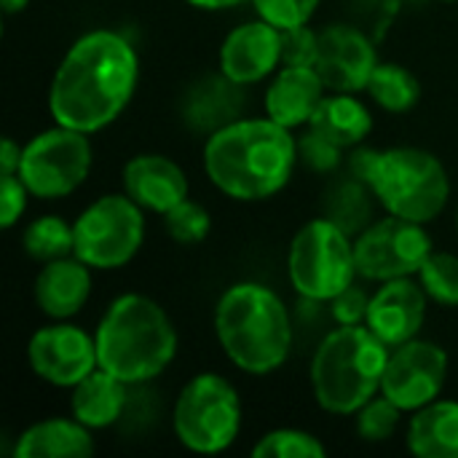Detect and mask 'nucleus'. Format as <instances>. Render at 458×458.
I'll list each match as a JSON object with an SVG mask.
<instances>
[{
	"label": "nucleus",
	"mask_w": 458,
	"mask_h": 458,
	"mask_svg": "<svg viewBox=\"0 0 458 458\" xmlns=\"http://www.w3.org/2000/svg\"><path fill=\"white\" fill-rule=\"evenodd\" d=\"M137 83L140 56L126 35L115 30L83 32L51 78V121L86 134L102 131L129 107Z\"/></svg>",
	"instance_id": "1"
},
{
	"label": "nucleus",
	"mask_w": 458,
	"mask_h": 458,
	"mask_svg": "<svg viewBox=\"0 0 458 458\" xmlns=\"http://www.w3.org/2000/svg\"><path fill=\"white\" fill-rule=\"evenodd\" d=\"M298 161V137L268 115L236 118L204 142V172L233 201L276 196L293 180Z\"/></svg>",
	"instance_id": "2"
},
{
	"label": "nucleus",
	"mask_w": 458,
	"mask_h": 458,
	"mask_svg": "<svg viewBox=\"0 0 458 458\" xmlns=\"http://www.w3.org/2000/svg\"><path fill=\"white\" fill-rule=\"evenodd\" d=\"M215 335L228 362L247 376H271L293 352L290 311L260 282H236L217 298Z\"/></svg>",
	"instance_id": "3"
},
{
	"label": "nucleus",
	"mask_w": 458,
	"mask_h": 458,
	"mask_svg": "<svg viewBox=\"0 0 458 458\" xmlns=\"http://www.w3.org/2000/svg\"><path fill=\"white\" fill-rule=\"evenodd\" d=\"M94 341L99 368L129 386L158 378L174 362L180 346L177 327L166 309L140 293L118 295L105 309Z\"/></svg>",
	"instance_id": "4"
},
{
	"label": "nucleus",
	"mask_w": 458,
	"mask_h": 458,
	"mask_svg": "<svg viewBox=\"0 0 458 458\" xmlns=\"http://www.w3.org/2000/svg\"><path fill=\"white\" fill-rule=\"evenodd\" d=\"M352 174H357L386 209L413 223L437 220L451 199V177L443 161L413 145L397 148H354Z\"/></svg>",
	"instance_id": "5"
},
{
	"label": "nucleus",
	"mask_w": 458,
	"mask_h": 458,
	"mask_svg": "<svg viewBox=\"0 0 458 458\" xmlns=\"http://www.w3.org/2000/svg\"><path fill=\"white\" fill-rule=\"evenodd\" d=\"M389 346L368 325H338L311 357V392L322 411L354 416L368 400L381 394Z\"/></svg>",
	"instance_id": "6"
},
{
	"label": "nucleus",
	"mask_w": 458,
	"mask_h": 458,
	"mask_svg": "<svg viewBox=\"0 0 458 458\" xmlns=\"http://www.w3.org/2000/svg\"><path fill=\"white\" fill-rule=\"evenodd\" d=\"M287 276L301 298L330 303L360 279L354 236L330 217L309 220L290 242Z\"/></svg>",
	"instance_id": "7"
},
{
	"label": "nucleus",
	"mask_w": 458,
	"mask_h": 458,
	"mask_svg": "<svg viewBox=\"0 0 458 458\" xmlns=\"http://www.w3.org/2000/svg\"><path fill=\"white\" fill-rule=\"evenodd\" d=\"M242 397L220 373L193 376L177 394L172 429L182 448L201 456L228 451L242 432Z\"/></svg>",
	"instance_id": "8"
},
{
	"label": "nucleus",
	"mask_w": 458,
	"mask_h": 458,
	"mask_svg": "<svg viewBox=\"0 0 458 458\" xmlns=\"http://www.w3.org/2000/svg\"><path fill=\"white\" fill-rule=\"evenodd\" d=\"M72 233L75 258L94 271H115L129 266L145 242V209L129 193H107L75 217Z\"/></svg>",
	"instance_id": "9"
},
{
	"label": "nucleus",
	"mask_w": 458,
	"mask_h": 458,
	"mask_svg": "<svg viewBox=\"0 0 458 458\" xmlns=\"http://www.w3.org/2000/svg\"><path fill=\"white\" fill-rule=\"evenodd\" d=\"M94 150L86 131L54 123L24 142L19 177L35 199L54 201L75 193L91 172Z\"/></svg>",
	"instance_id": "10"
},
{
	"label": "nucleus",
	"mask_w": 458,
	"mask_h": 458,
	"mask_svg": "<svg viewBox=\"0 0 458 458\" xmlns=\"http://www.w3.org/2000/svg\"><path fill=\"white\" fill-rule=\"evenodd\" d=\"M435 252L432 236L424 223H413L397 215L373 220L354 236L357 271L365 282H389L419 276L427 258Z\"/></svg>",
	"instance_id": "11"
},
{
	"label": "nucleus",
	"mask_w": 458,
	"mask_h": 458,
	"mask_svg": "<svg viewBox=\"0 0 458 458\" xmlns=\"http://www.w3.org/2000/svg\"><path fill=\"white\" fill-rule=\"evenodd\" d=\"M448 381V352L435 341L413 338L389 352L381 394L405 413L435 403Z\"/></svg>",
	"instance_id": "12"
},
{
	"label": "nucleus",
	"mask_w": 458,
	"mask_h": 458,
	"mask_svg": "<svg viewBox=\"0 0 458 458\" xmlns=\"http://www.w3.org/2000/svg\"><path fill=\"white\" fill-rule=\"evenodd\" d=\"M27 362L40 381L59 389H72L99 368L97 341L83 327L70 325L67 319H54L32 333L27 344Z\"/></svg>",
	"instance_id": "13"
},
{
	"label": "nucleus",
	"mask_w": 458,
	"mask_h": 458,
	"mask_svg": "<svg viewBox=\"0 0 458 458\" xmlns=\"http://www.w3.org/2000/svg\"><path fill=\"white\" fill-rule=\"evenodd\" d=\"M376 64V46L362 30L352 24H330L319 32L317 72L322 75L327 91H365Z\"/></svg>",
	"instance_id": "14"
},
{
	"label": "nucleus",
	"mask_w": 458,
	"mask_h": 458,
	"mask_svg": "<svg viewBox=\"0 0 458 458\" xmlns=\"http://www.w3.org/2000/svg\"><path fill=\"white\" fill-rule=\"evenodd\" d=\"M427 309H429V295L424 293L416 276L389 279L381 282L376 293H370L365 325L389 349H394L400 344L419 338L427 322Z\"/></svg>",
	"instance_id": "15"
},
{
	"label": "nucleus",
	"mask_w": 458,
	"mask_h": 458,
	"mask_svg": "<svg viewBox=\"0 0 458 458\" xmlns=\"http://www.w3.org/2000/svg\"><path fill=\"white\" fill-rule=\"evenodd\" d=\"M217 64L220 72L239 86L266 81L282 64V30L260 16L233 27L220 43Z\"/></svg>",
	"instance_id": "16"
},
{
	"label": "nucleus",
	"mask_w": 458,
	"mask_h": 458,
	"mask_svg": "<svg viewBox=\"0 0 458 458\" xmlns=\"http://www.w3.org/2000/svg\"><path fill=\"white\" fill-rule=\"evenodd\" d=\"M121 180L123 193H129L145 212L153 215H166L191 196V182L182 166L161 153H140L129 158Z\"/></svg>",
	"instance_id": "17"
},
{
	"label": "nucleus",
	"mask_w": 458,
	"mask_h": 458,
	"mask_svg": "<svg viewBox=\"0 0 458 458\" xmlns=\"http://www.w3.org/2000/svg\"><path fill=\"white\" fill-rule=\"evenodd\" d=\"M91 271L94 268H89L75 255L40 263V271L32 284L35 306L48 319H72L91 298Z\"/></svg>",
	"instance_id": "18"
},
{
	"label": "nucleus",
	"mask_w": 458,
	"mask_h": 458,
	"mask_svg": "<svg viewBox=\"0 0 458 458\" xmlns=\"http://www.w3.org/2000/svg\"><path fill=\"white\" fill-rule=\"evenodd\" d=\"M325 91L327 86L317 67L282 64V70L271 78V86L266 89L263 110L271 121L287 129H301L309 126L311 115L325 99Z\"/></svg>",
	"instance_id": "19"
},
{
	"label": "nucleus",
	"mask_w": 458,
	"mask_h": 458,
	"mask_svg": "<svg viewBox=\"0 0 458 458\" xmlns=\"http://www.w3.org/2000/svg\"><path fill=\"white\" fill-rule=\"evenodd\" d=\"M244 107V86L228 81L223 72L220 75H204L196 81L185 99H182V121L193 131L212 134L231 121L242 118Z\"/></svg>",
	"instance_id": "20"
},
{
	"label": "nucleus",
	"mask_w": 458,
	"mask_h": 458,
	"mask_svg": "<svg viewBox=\"0 0 458 458\" xmlns=\"http://www.w3.org/2000/svg\"><path fill=\"white\" fill-rule=\"evenodd\" d=\"M129 384L115 378L113 373L97 368L94 373H89L81 384L72 386L70 394V413L94 429H107L113 424H118L129 408Z\"/></svg>",
	"instance_id": "21"
},
{
	"label": "nucleus",
	"mask_w": 458,
	"mask_h": 458,
	"mask_svg": "<svg viewBox=\"0 0 458 458\" xmlns=\"http://www.w3.org/2000/svg\"><path fill=\"white\" fill-rule=\"evenodd\" d=\"M94 454V435L75 416L30 424L13 445L16 458H78Z\"/></svg>",
	"instance_id": "22"
},
{
	"label": "nucleus",
	"mask_w": 458,
	"mask_h": 458,
	"mask_svg": "<svg viewBox=\"0 0 458 458\" xmlns=\"http://www.w3.org/2000/svg\"><path fill=\"white\" fill-rule=\"evenodd\" d=\"M408 451L419 458H458V403L435 400L411 413Z\"/></svg>",
	"instance_id": "23"
},
{
	"label": "nucleus",
	"mask_w": 458,
	"mask_h": 458,
	"mask_svg": "<svg viewBox=\"0 0 458 458\" xmlns=\"http://www.w3.org/2000/svg\"><path fill=\"white\" fill-rule=\"evenodd\" d=\"M309 129L319 131L338 148L349 150V148H360L365 137L373 131V115L360 97L346 91H333L325 94V99L319 102L317 113L309 121Z\"/></svg>",
	"instance_id": "24"
},
{
	"label": "nucleus",
	"mask_w": 458,
	"mask_h": 458,
	"mask_svg": "<svg viewBox=\"0 0 458 458\" xmlns=\"http://www.w3.org/2000/svg\"><path fill=\"white\" fill-rule=\"evenodd\" d=\"M365 91L370 94V99L381 110L394 113V115L413 110L419 105V99H421L419 78L408 67H403L397 62H378L370 81H368V86H365Z\"/></svg>",
	"instance_id": "25"
},
{
	"label": "nucleus",
	"mask_w": 458,
	"mask_h": 458,
	"mask_svg": "<svg viewBox=\"0 0 458 458\" xmlns=\"http://www.w3.org/2000/svg\"><path fill=\"white\" fill-rule=\"evenodd\" d=\"M370 201H376L373 191L357 174H352L349 180H341V182H335L327 191V196H325L327 215L325 217L335 220L346 233L357 236L362 228L370 225L368 223L370 220V209H373Z\"/></svg>",
	"instance_id": "26"
},
{
	"label": "nucleus",
	"mask_w": 458,
	"mask_h": 458,
	"mask_svg": "<svg viewBox=\"0 0 458 458\" xmlns=\"http://www.w3.org/2000/svg\"><path fill=\"white\" fill-rule=\"evenodd\" d=\"M21 247L35 263L67 258L75 250L72 223L59 215H40L21 231Z\"/></svg>",
	"instance_id": "27"
},
{
	"label": "nucleus",
	"mask_w": 458,
	"mask_h": 458,
	"mask_svg": "<svg viewBox=\"0 0 458 458\" xmlns=\"http://www.w3.org/2000/svg\"><path fill=\"white\" fill-rule=\"evenodd\" d=\"M255 458H325L327 448L322 445L319 437H314L306 429H295V427H282V429H271L266 432L255 448Z\"/></svg>",
	"instance_id": "28"
},
{
	"label": "nucleus",
	"mask_w": 458,
	"mask_h": 458,
	"mask_svg": "<svg viewBox=\"0 0 458 458\" xmlns=\"http://www.w3.org/2000/svg\"><path fill=\"white\" fill-rule=\"evenodd\" d=\"M432 303L443 309H458V255L432 252L416 276Z\"/></svg>",
	"instance_id": "29"
},
{
	"label": "nucleus",
	"mask_w": 458,
	"mask_h": 458,
	"mask_svg": "<svg viewBox=\"0 0 458 458\" xmlns=\"http://www.w3.org/2000/svg\"><path fill=\"white\" fill-rule=\"evenodd\" d=\"M403 408L394 405L386 394H376L354 413V427L365 443H386L397 435L403 424Z\"/></svg>",
	"instance_id": "30"
},
{
	"label": "nucleus",
	"mask_w": 458,
	"mask_h": 458,
	"mask_svg": "<svg viewBox=\"0 0 458 458\" xmlns=\"http://www.w3.org/2000/svg\"><path fill=\"white\" fill-rule=\"evenodd\" d=\"M161 220H164V231L169 233V239L182 244V247L201 244L212 228L209 212L199 201H193L191 196L185 201H180L177 207H172L166 215H161Z\"/></svg>",
	"instance_id": "31"
},
{
	"label": "nucleus",
	"mask_w": 458,
	"mask_h": 458,
	"mask_svg": "<svg viewBox=\"0 0 458 458\" xmlns=\"http://www.w3.org/2000/svg\"><path fill=\"white\" fill-rule=\"evenodd\" d=\"M255 13L279 30L303 27L314 19L322 0H250Z\"/></svg>",
	"instance_id": "32"
},
{
	"label": "nucleus",
	"mask_w": 458,
	"mask_h": 458,
	"mask_svg": "<svg viewBox=\"0 0 458 458\" xmlns=\"http://www.w3.org/2000/svg\"><path fill=\"white\" fill-rule=\"evenodd\" d=\"M298 156L311 172L327 174V172H335L341 166L344 148H338L335 142H330L327 137H322L319 131L306 126V131L298 137Z\"/></svg>",
	"instance_id": "33"
},
{
	"label": "nucleus",
	"mask_w": 458,
	"mask_h": 458,
	"mask_svg": "<svg viewBox=\"0 0 458 458\" xmlns=\"http://www.w3.org/2000/svg\"><path fill=\"white\" fill-rule=\"evenodd\" d=\"M319 59V32L309 24L282 30V64L290 67H317Z\"/></svg>",
	"instance_id": "34"
},
{
	"label": "nucleus",
	"mask_w": 458,
	"mask_h": 458,
	"mask_svg": "<svg viewBox=\"0 0 458 458\" xmlns=\"http://www.w3.org/2000/svg\"><path fill=\"white\" fill-rule=\"evenodd\" d=\"M32 193L19 174H0V225L13 228L27 212V199Z\"/></svg>",
	"instance_id": "35"
},
{
	"label": "nucleus",
	"mask_w": 458,
	"mask_h": 458,
	"mask_svg": "<svg viewBox=\"0 0 458 458\" xmlns=\"http://www.w3.org/2000/svg\"><path fill=\"white\" fill-rule=\"evenodd\" d=\"M370 306V293H365L357 282L349 284L341 295L330 301V314L335 325H365Z\"/></svg>",
	"instance_id": "36"
},
{
	"label": "nucleus",
	"mask_w": 458,
	"mask_h": 458,
	"mask_svg": "<svg viewBox=\"0 0 458 458\" xmlns=\"http://www.w3.org/2000/svg\"><path fill=\"white\" fill-rule=\"evenodd\" d=\"M21 150H24V145H19L13 137H3V145H0V174H19Z\"/></svg>",
	"instance_id": "37"
},
{
	"label": "nucleus",
	"mask_w": 458,
	"mask_h": 458,
	"mask_svg": "<svg viewBox=\"0 0 458 458\" xmlns=\"http://www.w3.org/2000/svg\"><path fill=\"white\" fill-rule=\"evenodd\" d=\"M185 3L199 8V11H228V8H236L247 0H185Z\"/></svg>",
	"instance_id": "38"
},
{
	"label": "nucleus",
	"mask_w": 458,
	"mask_h": 458,
	"mask_svg": "<svg viewBox=\"0 0 458 458\" xmlns=\"http://www.w3.org/2000/svg\"><path fill=\"white\" fill-rule=\"evenodd\" d=\"M0 5L5 16H13V13H21L30 5V0H0Z\"/></svg>",
	"instance_id": "39"
},
{
	"label": "nucleus",
	"mask_w": 458,
	"mask_h": 458,
	"mask_svg": "<svg viewBox=\"0 0 458 458\" xmlns=\"http://www.w3.org/2000/svg\"><path fill=\"white\" fill-rule=\"evenodd\" d=\"M456 233H458V207H456Z\"/></svg>",
	"instance_id": "40"
},
{
	"label": "nucleus",
	"mask_w": 458,
	"mask_h": 458,
	"mask_svg": "<svg viewBox=\"0 0 458 458\" xmlns=\"http://www.w3.org/2000/svg\"><path fill=\"white\" fill-rule=\"evenodd\" d=\"M445 3H456V0H445Z\"/></svg>",
	"instance_id": "41"
}]
</instances>
